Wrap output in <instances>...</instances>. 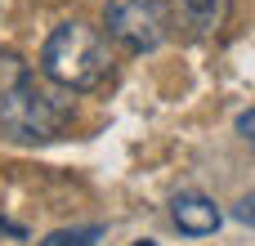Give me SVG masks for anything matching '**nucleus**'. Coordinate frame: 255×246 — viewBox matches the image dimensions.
<instances>
[{
	"mask_svg": "<svg viewBox=\"0 0 255 246\" xmlns=\"http://www.w3.org/2000/svg\"><path fill=\"white\" fill-rule=\"evenodd\" d=\"M67 121H72V108L54 90H45L31 72L9 90H0V134L13 143H54L63 139Z\"/></svg>",
	"mask_w": 255,
	"mask_h": 246,
	"instance_id": "obj_2",
	"label": "nucleus"
},
{
	"mask_svg": "<svg viewBox=\"0 0 255 246\" xmlns=\"http://www.w3.org/2000/svg\"><path fill=\"white\" fill-rule=\"evenodd\" d=\"M108 36L130 54H152L170 36V4L166 0H108L103 4Z\"/></svg>",
	"mask_w": 255,
	"mask_h": 246,
	"instance_id": "obj_3",
	"label": "nucleus"
},
{
	"mask_svg": "<svg viewBox=\"0 0 255 246\" xmlns=\"http://www.w3.org/2000/svg\"><path fill=\"white\" fill-rule=\"evenodd\" d=\"M233 220H238V224H255V193H251V197H242V202L233 206Z\"/></svg>",
	"mask_w": 255,
	"mask_h": 246,
	"instance_id": "obj_7",
	"label": "nucleus"
},
{
	"mask_svg": "<svg viewBox=\"0 0 255 246\" xmlns=\"http://www.w3.org/2000/svg\"><path fill=\"white\" fill-rule=\"evenodd\" d=\"M238 134H242L247 143H255V108H251V112H242V117H238Z\"/></svg>",
	"mask_w": 255,
	"mask_h": 246,
	"instance_id": "obj_8",
	"label": "nucleus"
},
{
	"mask_svg": "<svg viewBox=\"0 0 255 246\" xmlns=\"http://www.w3.org/2000/svg\"><path fill=\"white\" fill-rule=\"evenodd\" d=\"M40 72L58 85V90H99L112 76V54L103 31H94L90 22H58L45 45H40Z\"/></svg>",
	"mask_w": 255,
	"mask_h": 246,
	"instance_id": "obj_1",
	"label": "nucleus"
},
{
	"mask_svg": "<svg viewBox=\"0 0 255 246\" xmlns=\"http://www.w3.org/2000/svg\"><path fill=\"white\" fill-rule=\"evenodd\" d=\"M108 229L103 224H76V229H54L49 238H40L36 246H94Z\"/></svg>",
	"mask_w": 255,
	"mask_h": 246,
	"instance_id": "obj_6",
	"label": "nucleus"
},
{
	"mask_svg": "<svg viewBox=\"0 0 255 246\" xmlns=\"http://www.w3.org/2000/svg\"><path fill=\"white\" fill-rule=\"evenodd\" d=\"M134 246H157V242H148V238H143V242H134Z\"/></svg>",
	"mask_w": 255,
	"mask_h": 246,
	"instance_id": "obj_9",
	"label": "nucleus"
},
{
	"mask_svg": "<svg viewBox=\"0 0 255 246\" xmlns=\"http://www.w3.org/2000/svg\"><path fill=\"white\" fill-rule=\"evenodd\" d=\"M170 220H175L179 233H188V238H206V233L220 229L224 211H220L206 193H179V197L170 202Z\"/></svg>",
	"mask_w": 255,
	"mask_h": 246,
	"instance_id": "obj_5",
	"label": "nucleus"
},
{
	"mask_svg": "<svg viewBox=\"0 0 255 246\" xmlns=\"http://www.w3.org/2000/svg\"><path fill=\"white\" fill-rule=\"evenodd\" d=\"M233 13V0H170V27L188 40H211Z\"/></svg>",
	"mask_w": 255,
	"mask_h": 246,
	"instance_id": "obj_4",
	"label": "nucleus"
}]
</instances>
